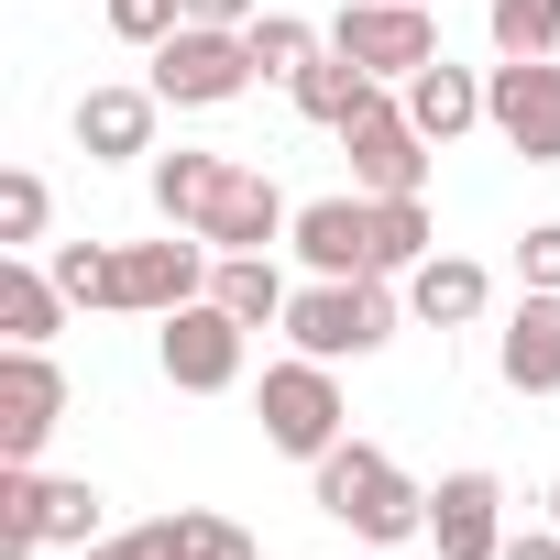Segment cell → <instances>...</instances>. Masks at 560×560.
Returning <instances> with one entry per match:
<instances>
[{
	"label": "cell",
	"mask_w": 560,
	"mask_h": 560,
	"mask_svg": "<svg viewBox=\"0 0 560 560\" xmlns=\"http://www.w3.org/2000/svg\"><path fill=\"white\" fill-rule=\"evenodd\" d=\"M242 45H253V78H275V89H298V67H308V56H319L330 34H308L298 12H253V23H242Z\"/></svg>",
	"instance_id": "603a6c76"
},
{
	"label": "cell",
	"mask_w": 560,
	"mask_h": 560,
	"mask_svg": "<svg viewBox=\"0 0 560 560\" xmlns=\"http://www.w3.org/2000/svg\"><path fill=\"white\" fill-rule=\"evenodd\" d=\"M494 560H560V527H549V516H538V527H505Z\"/></svg>",
	"instance_id": "4dcf8cb0"
},
{
	"label": "cell",
	"mask_w": 560,
	"mask_h": 560,
	"mask_svg": "<svg viewBox=\"0 0 560 560\" xmlns=\"http://www.w3.org/2000/svg\"><path fill=\"white\" fill-rule=\"evenodd\" d=\"M494 374H505V396H560V287H516V308L494 330Z\"/></svg>",
	"instance_id": "4fadbf2b"
},
{
	"label": "cell",
	"mask_w": 560,
	"mask_h": 560,
	"mask_svg": "<svg viewBox=\"0 0 560 560\" xmlns=\"http://www.w3.org/2000/svg\"><path fill=\"white\" fill-rule=\"evenodd\" d=\"M374 89H385V78H363V67H352L341 45H319V56L298 67V89H287V100H298V121H319V132H341V121H352V110H363Z\"/></svg>",
	"instance_id": "44dd1931"
},
{
	"label": "cell",
	"mask_w": 560,
	"mask_h": 560,
	"mask_svg": "<svg viewBox=\"0 0 560 560\" xmlns=\"http://www.w3.org/2000/svg\"><path fill=\"white\" fill-rule=\"evenodd\" d=\"M407 319V287L396 275H308V287L287 298V341L319 352V363H374Z\"/></svg>",
	"instance_id": "7a4b0ae2"
},
{
	"label": "cell",
	"mask_w": 560,
	"mask_h": 560,
	"mask_svg": "<svg viewBox=\"0 0 560 560\" xmlns=\"http://www.w3.org/2000/svg\"><path fill=\"white\" fill-rule=\"evenodd\" d=\"M429 253H440L429 198H374V275H418Z\"/></svg>",
	"instance_id": "7402d4cb"
},
{
	"label": "cell",
	"mask_w": 560,
	"mask_h": 560,
	"mask_svg": "<svg viewBox=\"0 0 560 560\" xmlns=\"http://www.w3.org/2000/svg\"><path fill=\"white\" fill-rule=\"evenodd\" d=\"M220 275V242L209 231H165V242H121V319H176L187 298H209Z\"/></svg>",
	"instance_id": "9c48e42d"
},
{
	"label": "cell",
	"mask_w": 560,
	"mask_h": 560,
	"mask_svg": "<svg viewBox=\"0 0 560 560\" xmlns=\"http://www.w3.org/2000/svg\"><path fill=\"white\" fill-rule=\"evenodd\" d=\"M143 89H154L165 110H231V100L253 89V45H242L231 23H176V34L143 56Z\"/></svg>",
	"instance_id": "277c9868"
},
{
	"label": "cell",
	"mask_w": 560,
	"mask_h": 560,
	"mask_svg": "<svg viewBox=\"0 0 560 560\" xmlns=\"http://www.w3.org/2000/svg\"><path fill=\"white\" fill-rule=\"evenodd\" d=\"M56 429H67V374H56V352L0 341V462H45Z\"/></svg>",
	"instance_id": "30bf717a"
},
{
	"label": "cell",
	"mask_w": 560,
	"mask_h": 560,
	"mask_svg": "<svg viewBox=\"0 0 560 560\" xmlns=\"http://www.w3.org/2000/svg\"><path fill=\"white\" fill-rule=\"evenodd\" d=\"M209 298L242 319V330H287V275H275V253H220V275H209Z\"/></svg>",
	"instance_id": "ffe728a7"
},
{
	"label": "cell",
	"mask_w": 560,
	"mask_h": 560,
	"mask_svg": "<svg viewBox=\"0 0 560 560\" xmlns=\"http://www.w3.org/2000/svg\"><path fill=\"white\" fill-rule=\"evenodd\" d=\"M330 45L363 67V78H385V89H407L429 56H440V23H429V0H341V23H330Z\"/></svg>",
	"instance_id": "ba28073f"
},
{
	"label": "cell",
	"mask_w": 560,
	"mask_h": 560,
	"mask_svg": "<svg viewBox=\"0 0 560 560\" xmlns=\"http://www.w3.org/2000/svg\"><path fill=\"white\" fill-rule=\"evenodd\" d=\"M287 242H298L308 275H374V198H363V187H352V198H308Z\"/></svg>",
	"instance_id": "9a60e30c"
},
{
	"label": "cell",
	"mask_w": 560,
	"mask_h": 560,
	"mask_svg": "<svg viewBox=\"0 0 560 560\" xmlns=\"http://www.w3.org/2000/svg\"><path fill=\"white\" fill-rule=\"evenodd\" d=\"M154 121H165V100L154 89H132V78H110V89H89L78 100V154L89 165H154Z\"/></svg>",
	"instance_id": "7c38bea8"
},
{
	"label": "cell",
	"mask_w": 560,
	"mask_h": 560,
	"mask_svg": "<svg viewBox=\"0 0 560 560\" xmlns=\"http://www.w3.org/2000/svg\"><path fill=\"white\" fill-rule=\"evenodd\" d=\"M253 418H264V440L287 451V462H319V451H341V440H352L341 363H319V352H287V363H264V385H253Z\"/></svg>",
	"instance_id": "3957f363"
},
{
	"label": "cell",
	"mask_w": 560,
	"mask_h": 560,
	"mask_svg": "<svg viewBox=\"0 0 560 560\" xmlns=\"http://www.w3.org/2000/svg\"><path fill=\"white\" fill-rule=\"evenodd\" d=\"M220 253H275V242H287L298 231V209H287V187H275L264 165H231V187L209 198V220H198Z\"/></svg>",
	"instance_id": "5bb4252c"
},
{
	"label": "cell",
	"mask_w": 560,
	"mask_h": 560,
	"mask_svg": "<svg viewBox=\"0 0 560 560\" xmlns=\"http://www.w3.org/2000/svg\"><path fill=\"white\" fill-rule=\"evenodd\" d=\"M253 12H264V0H187V23H231V34H242Z\"/></svg>",
	"instance_id": "1f68e13d"
},
{
	"label": "cell",
	"mask_w": 560,
	"mask_h": 560,
	"mask_svg": "<svg viewBox=\"0 0 560 560\" xmlns=\"http://www.w3.org/2000/svg\"><path fill=\"white\" fill-rule=\"evenodd\" d=\"M45 264H56L67 308H110L121 298V242H45Z\"/></svg>",
	"instance_id": "cb8c5ba5"
},
{
	"label": "cell",
	"mask_w": 560,
	"mask_h": 560,
	"mask_svg": "<svg viewBox=\"0 0 560 560\" xmlns=\"http://www.w3.org/2000/svg\"><path fill=\"white\" fill-rule=\"evenodd\" d=\"M483 132L527 165H560V56H494L483 67Z\"/></svg>",
	"instance_id": "8992f818"
},
{
	"label": "cell",
	"mask_w": 560,
	"mask_h": 560,
	"mask_svg": "<svg viewBox=\"0 0 560 560\" xmlns=\"http://www.w3.org/2000/svg\"><path fill=\"white\" fill-rule=\"evenodd\" d=\"M231 165H242V154H198V143L154 154V165H143V187H154V220H165V231H198V220H209V198L231 187Z\"/></svg>",
	"instance_id": "ac0fdd59"
},
{
	"label": "cell",
	"mask_w": 560,
	"mask_h": 560,
	"mask_svg": "<svg viewBox=\"0 0 560 560\" xmlns=\"http://www.w3.org/2000/svg\"><path fill=\"white\" fill-rule=\"evenodd\" d=\"M45 220H56V187L34 165L0 176V253H45Z\"/></svg>",
	"instance_id": "484cf974"
},
{
	"label": "cell",
	"mask_w": 560,
	"mask_h": 560,
	"mask_svg": "<svg viewBox=\"0 0 560 560\" xmlns=\"http://www.w3.org/2000/svg\"><path fill=\"white\" fill-rule=\"evenodd\" d=\"M242 352H253V330L220 298H187L176 319H154V363H165L176 396H231L242 385Z\"/></svg>",
	"instance_id": "52a82bcc"
},
{
	"label": "cell",
	"mask_w": 560,
	"mask_h": 560,
	"mask_svg": "<svg viewBox=\"0 0 560 560\" xmlns=\"http://www.w3.org/2000/svg\"><path fill=\"white\" fill-rule=\"evenodd\" d=\"M396 287H407V319H418V330H472L483 298H494V275H483L472 253H429L418 275H396Z\"/></svg>",
	"instance_id": "2e32d148"
},
{
	"label": "cell",
	"mask_w": 560,
	"mask_h": 560,
	"mask_svg": "<svg viewBox=\"0 0 560 560\" xmlns=\"http://www.w3.org/2000/svg\"><path fill=\"white\" fill-rule=\"evenodd\" d=\"M396 100H407V121H418L429 143H462V132L483 121V78H472V67H451V56H429Z\"/></svg>",
	"instance_id": "d6986e66"
},
{
	"label": "cell",
	"mask_w": 560,
	"mask_h": 560,
	"mask_svg": "<svg viewBox=\"0 0 560 560\" xmlns=\"http://www.w3.org/2000/svg\"><path fill=\"white\" fill-rule=\"evenodd\" d=\"M308 483H319V516H330V527H352L363 549H407V538H429V483H418V472H396V451H374V440L319 451V462H308Z\"/></svg>",
	"instance_id": "6da1fadb"
},
{
	"label": "cell",
	"mask_w": 560,
	"mask_h": 560,
	"mask_svg": "<svg viewBox=\"0 0 560 560\" xmlns=\"http://www.w3.org/2000/svg\"><path fill=\"white\" fill-rule=\"evenodd\" d=\"M516 287H560V220H527L516 231Z\"/></svg>",
	"instance_id": "f1b7e54d"
},
{
	"label": "cell",
	"mask_w": 560,
	"mask_h": 560,
	"mask_svg": "<svg viewBox=\"0 0 560 560\" xmlns=\"http://www.w3.org/2000/svg\"><path fill=\"white\" fill-rule=\"evenodd\" d=\"M176 23H187V0H110V34H121L132 56H154Z\"/></svg>",
	"instance_id": "83f0119b"
},
{
	"label": "cell",
	"mask_w": 560,
	"mask_h": 560,
	"mask_svg": "<svg viewBox=\"0 0 560 560\" xmlns=\"http://www.w3.org/2000/svg\"><path fill=\"white\" fill-rule=\"evenodd\" d=\"M374 560H396V549H374Z\"/></svg>",
	"instance_id": "836d02e7"
},
{
	"label": "cell",
	"mask_w": 560,
	"mask_h": 560,
	"mask_svg": "<svg viewBox=\"0 0 560 560\" xmlns=\"http://www.w3.org/2000/svg\"><path fill=\"white\" fill-rule=\"evenodd\" d=\"M429 549L440 560H494L505 549V483L483 462H462V472L429 483Z\"/></svg>",
	"instance_id": "8fae6325"
},
{
	"label": "cell",
	"mask_w": 560,
	"mask_h": 560,
	"mask_svg": "<svg viewBox=\"0 0 560 560\" xmlns=\"http://www.w3.org/2000/svg\"><path fill=\"white\" fill-rule=\"evenodd\" d=\"M549 527H560V483H549Z\"/></svg>",
	"instance_id": "d6a6232c"
},
{
	"label": "cell",
	"mask_w": 560,
	"mask_h": 560,
	"mask_svg": "<svg viewBox=\"0 0 560 560\" xmlns=\"http://www.w3.org/2000/svg\"><path fill=\"white\" fill-rule=\"evenodd\" d=\"M198 560H264V549H253L231 516H198Z\"/></svg>",
	"instance_id": "f546056e"
},
{
	"label": "cell",
	"mask_w": 560,
	"mask_h": 560,
	"mask_svg": "<svg viewBox=\"0 0 560 560\" xmlns=\"http://www.w3.org/2000/svg\"><path fill=\"white\" fill-rule=\"evenodd\" d=\"M341 154H352V187H363V198H429V165H440V143L407 121L396 89H374V100L341 121Z\"/></svg>",
	"instance_id": "5b68a950"
},
{
	"label": "cell",
	"mask_w": 560,
	"mask_h": 560,
	"mask_svg": "<svg viewBox=\"0 0 560 560\" xmlns=\"http://www.w3.org/2000/svg\"><path fill=\"white\" fill-rule=\"evenodd\" d=\"M100 505H110V494H100L89 472H45V549H89V538H110Z\"/></svg>",
	"instance_id": "d4e9b609"
},
{
	"label": "cell",
	"mask_w": 560,
	"mask_h": 560,
	"mask_svg": "<svg viewBox=\"0 0 560 560\" xmlns=\"http://www.w3.org/2000/svg\"><path fill=\"white\" fill-rule=\"evenodd\" d=\"M56 330H67V287H56V264H45V253H0V341L45 352Z\"/></svg>",
	"instance_id": "e0dca14e"
},
{
	"label": "cell",
	"mask_w": 560,
	"mask_h": 560,
	"mask_svg": "<svg viewBox=\"0 0 560 560\" xmlns=\"http://www.w3.org/2000/svg\"><path fill=\"white\" fill-rule=\"evenodd\" d=\"M494 56H560V0H483Z\"/></svg>",
	"instance_id": "4316f807"
}]
</instances>
